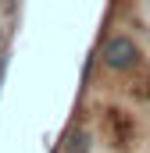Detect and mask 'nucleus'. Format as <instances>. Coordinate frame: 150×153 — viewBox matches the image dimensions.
<instances>
[{"label":"nucleus","mask_w":150,"mask_h":153,"mask_svg":"<svg viewBox=\"0 0 150 153\" xmlns=\"http://www.w3.org/2000/svg\"><path fill=\"white\" fill-rule=\"evenodd\" d=\"M100 61H104L107 71L125 75V71H136L143 64V50H140V43L132 36H111L104 43V50H100Z\"/></svg>","instance_id":"f257e3e1"},{"label":"nucleus","mask_w":150,"mask_h":153,"mask_svg":"<svg viewBox=\"0 0 150 153\" xmlns=\"http://www.w3.org/2000/svg\"><path fill=\"white\" fill-rule=\"evenodd\" d=\"M89 146H93V143H89L86 132H75V135L64 139V153H89Z\"/></svg>","instance_id":"f03ea898"},{"label":"nucleus","mask_w":150,"mask_h":153,"mask_svg":"<svg viewBox=\"0 0 150 153\" xmlns=\"http://www.w3.org/2000/svg\"><path fill=\"white\" fill-rule=\"evenodd\" d=\"M0 53H4V50H0Z\"/></svg>","instance_id":"7ed1b4c3"}]
</instances>
